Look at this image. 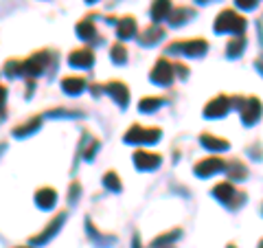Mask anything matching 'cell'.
<instances>
[{"label":"cell","instance_id":"15","mask_svg":"<svg viewBox=\"0 0 263 248\" xmlns=\"http://www.w3.org/2000/svg\"><path fill=\"white\" fill-rule=\"evenodd\" d=\"M35 202H37V206H42V209H53L57 202V193L53 189H40L35 196Z\"/></svg>","mask_w":263,"mask_h":248},{"label":"cell","instance_id":"19","mask_svg":"<svg viewBox=\"0 0 263 248\" xmlns=\"http://www.w3.org/2000/svg\"><path fill=\"white\" fill-rule=\"evenodd\" d=\"M77 33L84 40H95L97 38V31H95V24H92V20L90 18H86L84 22H79L77 24Z\"/></svg>","mask_w":263,"mask_h":248},{"label":"cell","instance_id":"6","mask_svg":"<svg viewBox=\"0 0 263 248\" xmlns=\"http://www.w3.org/2000/svg\"><path fill=\"white\" fill-rule=\"evenodd\" d=\"M215 196L219 198L221 202H226V204H230V206H241L243 200H246V196L237 191V189L230 185V183H219V185L215 187Z\"/></svg>","mask_w":263,"mask_h":248},{"label":"cell","instance_id":"36","mask_svg":"<svg viewBox=\"0 0 263 248\" xmlns=\"http://www.w3.org/2000/svg\"><path fill=\"white\" fill-rule=\"evenodd\" d=\"M88 3H92V0H88Z\"/></svg>","mask_w":263,"mask_h":248},{"label":"cell","instance_id":"33","mask_svg":"<svg viewBox=\"0 0 263 248\" xmlns=\"http://www.w3.org/2000/svg\"><path fill=\"white\" fill-rule=\"evenodd\" d=\"M259 248H263V239H261V244H259Z\"/></svg>","mask_w":263,"mask_h":248},{"label":"cell","instance_id":"17","mask_svg":"<svg viewBox=\"0 0 263 248\" xmlns=\"http://www.w3.org/2000/svg\"><path fill=\"white\" fill-rule=\"evenodd\" d=\"M119 38L121 40H129V38H134L136 36V22L132 20V18H123L119 22Z\"/></svg>","mask_w":263,"mask_h":248},{"label":"cell","instance_id":"2","mask_svg":"<svg viewBox=\"0 0 263 248\" xmlns=\"http://www.w3.org/2000/svg\"><path fill=\"white\" fill-rule=\"evenodd\" d=\"M209 48V44L204 40H180V42L169 44L167 51L174 53V55H202L204 51Z\"/></svg>","mask_w":263,"mask_h":248},{"label":"cell","instance_id":"32","mask_svg":"<svg viewBox=\"0 0 263 248\" xmlns=\"http://www.w3.org/2000/svg\"><path fill=\"white\" fill-rule=\"evenodd\" d=\"M77 191H79V185L75 183V185L70 187V196H68V200H75V198H77Z\"/></svg>","mask_w":263,"mask_h":248},{"label":"cell","instance_id":"27","mask_svg":"<svg viewBox=\"0 0 263 248\" xmlns=\"http://www.w3.org/2000/svg\"><path fill=\"white\" fill-rule=\"evenodd\" d=\"M186 15H191V11L184 9V7H180V9H176L174 13H169V22L171 24H182L186 20Z\"/></svg>","mask_w":263,"mask_h":248},{"label":"cell","instance_id":"25","mask_svg":"<svg viewBox=\"0 0 263 248\" xmlns=\"http://www.w3.org/2000/svg\"><path fill=\"white\" fill-rule=\"evenodd\" d=\"M112 60L117 62V64H125V62H127V51H125V46H123V44H114V46H112Z\"/></svg>","mask_w":263,"mask_h":248},{"label":"cell","instance_id":"9","mask_svg":"<svg viewBox=\"0 0 263 248\" xmlns=\"http://www.w3.org/2000/svg\"><path fill=\"white\" fill-rule=\"evenodd\" d=\"M230 108H233V105H230V99L221 95V97H215V99H213V101L206 105V108H204V114H206V117H211V119H213V117H224V114H226Z\"/></svg>","mask_w":263,"mask_h":248},{"label":"cell","instance_id":"5","mask_svg":"<svg viewBox=\"0 0 263 248\" xmlns=\"http://www.w3.org/2000/svg\"><path fill=\"white\" fill-rule=\"evenodd\" d=\"M174 75H176V70H174V64H169L167 62V57H162V60H158V64L154 66V70H152V81L154 84H160V86H167L174 81Z\"/></svg>","mask_w":263,"mask_h":248},{"label":"cell","instance_id":"22","mask_svg":"<svg viewBox=\"0 0 263 248\" xmlns=\"http://www.w3.org/2000/svg\"><path fill=\"white\" fill-rule=\"evenodd\" d=\"M243 48H246V38H243V36H237V38L230 40V44H228V55H230V57L241 55Z\"/></svg>","mask_w":263,"mask_h":248},{"label":"cell","instance_id":"7","mask_svg":"<svg viewBox=\"0 0 263 248\" xmlns=\"http://www.w3.org/2000/svg\"><path fill=\"white\" fill-rule=\"evenodd\" d=\"M221 169H226V165H224V161H221L219 156L202 158L200 163L195 165V173H197V176H202V178H209V176H213V173H217Z\"/></svg>","mask_w":263,"mask_h":248},{"label":"cell","instance_id":"3","mask_svg":"<svg viewBox=\"0 0 263 248\" xmlns=\"http://www.w3.org/2000/svg\"><path fill=\"white\" fill-rule=\"evenodd\" d=\"M160 138L158 128H143V126H132L125 134L127 143H156Z\"/></svg>","mask_w":263,"mask_h":248},{"label":"cell","instance_id":"24","mask_svg":"<svg viewBox=\"0 0 263 248\" xmlns=\"http://www.w3.org/2000/svg\"><path fill=\"white\" fill-rule=\"evenodd\" d=\"M103 185L108 187L110 191H119V189H121V180H119L117 173L108 171V173H105V176H103Z\"/></svg>","mask_w":263,"mask_h":248},{"label":"cell","instance_id":"23","mask_svg":"<svg viewBox=\"0 0 263 248\" xmlns=\"http://www.w3.org/2000/svg\"><path fill=\"white\" fill-rule=\"evenodd\" d=\"M40 128V119H31V121H27L24 126H18L13 130V134L15 136H24V134H31L33 130H37Z\"/></svg>","mask_w":263,"mask_h":248},{"label":"cell","instance_id":"29","mask_svg":"<svg viewBox=\"0 0 263 248\" xmlns=\"http://www.w3.org/2000/svg\"><path fill=\"white\" fill-rule=\"evenodd\" d=\"M7 75H11V77H15V75H20L22 73V62H18V60H11V62H7Z\"/></svg>","mask_w":263,"mask_h":248},{"label":"cell","instance_id":"14","mask_svg":"<svg viewBox=\"0 0 263 248\" xmlns=\"http://www.w3.org/2000/svg\"><path fill=\"white\" fill-rule=\"evenodd\" d=\"M84 86H86V81H84V77H79V75H75V77H64L62 79V88L68 95H79L81 90H84Z\"/></svg>","mask_w":263,"mask_h":248},{"label":"cell","instance_id":"28","mask_svg":"<svg viewBox=\"0 0 263 248\" xmlns=\"http://www.w3.org/2000/svg\"><path fill=\"white\" fill-rule=\"evenodd\" d=\"M95 150H99V143L95 138H86V145H84V150H81V156L84 158H92V154H95Z\"/></svg>","mask_w":263,"mask_h":248},{"label":"cell","instance_id":"18","mask_svg":"<svg viewBox=\"0 0 263 248\" xmlns=\"http://www.w3.org/2000/svg\"><path fill=\"white\" fill-rule=\"evenodd\" d=\"M152 15H154L156 22L169 18V0H156L154 7H152Z\"/></svg>","mask_w":263,"mask_h":248},{"label":"cell","instance_id":"37","mask_svg":"<svg viewBox=\"0 0 263 248\" xmlns=\"http://www.w3.org/2000/svg\"><path fill=\"white\" fill-rule=\"evenodd\" d=\"M22 248H27V246H22Z\"/></svg>","mask_w":263,"mask_h":248},{"label":"cell","instance_id":"4","mask_svg":"<svg viewBox=\"0 0 263 248\" xmlns=\"http://www.w3.org/2000/svg\"><path fill=\"white\" fill-rule=\"evenodd\" d=\"M48 60H51V53H35L31 55L27 62H22V73L27 77H37L48 68Z\"/></svg>","mask_w":263,"mask_h":248},{"label":"cell","instance_id":"12","mask_svg":"<svg viewBox=\"0 0 263 248\" xmlns=\"http://www.w3.org/2000/svg\"><path fill=\"white\" fill-rule=\"evenodd\" d=\"M134 163L138 169H156L160 165V156L158 154H149V152H136L134 154Z\"/></svg>","mask_w":263,"mask_h":248},{"label":"cell","instance_id":"35","mask_svg":"<svg viewBox=\"0 0 263 248\" xmlns=\"http://www.w3.org/2000/svg\"><path fill=\"white\" fill-rule=\"evenodd\" d=\"M228 248H235V246H228Z\"/></svg>","mask_w":263,"mask_h":248},{"label":"cell","instance_id":"1","mask_svg":"<svg viewBox=\"0 0 263 248\" xmlns=\"http://www.w3.org/2000/svg\"><path fill=\"white\" fill-rule=\"evenodd\" d=\"M243 29H246V20L235 11L219 13L215 20V31H219V33L230 31V33H235V36H243Z\"/></svg>","mask_w":263,"mask_h":248},{"label":"cell","instance_id":"30","mask_svg":"<svg viewBox=\"0 0 263 248\" xmlns=\"http://www.w3.org/2000/svg\"><path fill=\"white\" fill-rule=\"evenodd\" d=\"M5 97H7V88L0 86V114L5 112Z\"/></svg>","mask_w":263,"mask_h":248},{"label":"cell","instance_id":"31","mask_svg":"<svg viewBox=\"0 0 263 248\" xmlns=\"http://www.w3.org/2000/svg\"><path fill=\"white\" fill-rule=\"evenodd\" d=\"M254 3H257V0H237V5L243 7V9H250V7H254Z\"/></svg>","mask_w":263,"mask_h":248},{"label":"cell","instance_id":"21","mask_svg":"<svg viewBox=\"0 0 263 248\" xmlns=\"http://www.w3.org/2000/svg\"><path fill=\"white\" fill-rule=\"evenodd\" d=\"M226 171H228V176L230 178H246V173H248V171H246V165L241 163V161H233V163H228L226 165Z\"/></svg>","mask_w":263,"mask_h":248},{"label":"cell","instance_id":"16","mask_svg":"<svg viewBox=\"0 0 263 248\" xmlns=\"http://www.w3.org/2000/svg\"><path fill=\"white\" fill-rule=\"evenodd\" d=\"M202 145L206 147V150H213V152L228 150V143L224 138H217V136H211V134H202Z\"/></svg>","mask_w":263,"mask_h":248},{"label":"cell","instance_id":"10","mask_svg":"<svg viewBox=\"0 0 263 248\" xmlns=\"http://www.w3.org/2000/svg\"><path fill=\"white\" fill-rule=\"evenodd\" d=\"M68 62H70V66H75V68H88V66H92L95 55H92L90 48H79V51L70 53Z\"/></svg>","mask_w":263,"mask_h":248},{"label":"cell","instance_id":"26","mask_svg":"<svg viewBox=\"0 0 263 248\" xmlns=\"http://www.w3.org/2000/svg\"><path fill=\"white\" fill-rule=\"evenodd\" d=\"M160 103H162L160 97H147V99H143V101H141V112H152V110L158 108Z\"/></svg>","mask_w":263,"mask_h":248},{"label":"cell","instance_id":"20","mask_svg":"<svg viewBox=\"0 0 263 248\" xmlns=\"http://www.w3.org/2000/svg\"><path fill=\"white\" fill-rule=\"evenodd\" d=\"M162 33H164V31H162L160 27H149L138 40H141V44H154V42H158V40L162 38Z\"/></svg>","mask_w":263,"mask_h":248},{"label":"cell","instance_id":"13","mask_svg":"<svg viewBox=\"0 0 263 248\" xmlns=\"http://www.w3.org/2000/svg\"><path fill=\"white\" fill-rule=\"evenodd\" d=\"M64 218H66V216H57V218L51 222V224L46 226V231H42V233H40L37 237H33V239H31V244H42V242H48V239H51V237L57 233V231H60Z\"/></svg>","mask_w":263,"mask_h":248},{"label":"cell","instance_id":"34","mask_svg":"<svg viewBox=\"0 0 263 248\" xmlns=\"http://www.w3.org/2000/svg\"><path fill=\"white\" fill-rule=\"evenodd\" d=\"M200 3H209V0H200Z\"/></svg>","mask_w":263,"mask_h":248},{"label":"cell","instance_id":"8","mask_svg":"<svg viewBox=\"0 0 263 248\" xmlns=\"http://www.w3.org/2000/svg\"><path fill=\"white\" fill-rule=\"evenodd\" d=\"M239 112H241V121L246 123V126L254 123V121L261 117V103H259V99H254V97L243 99V103H241Z\"/></svg>","mask_w":263,"mask_h":248},{"label":"cell","instance_id":"11","mask_svg":"<svg viewBox=\"0 0 263 248\" xmlns=\"http://www.w3.org/2000/svg\"><path fill=\"white\" fill-rule=\"evenodd\" d=\"M105 93H108L119 105H125L127 99H129V90L125 88V84H121V81H110V84L105 86Z\"/></svg>","mask_w":263,"mask_h":248}]
</instances>
